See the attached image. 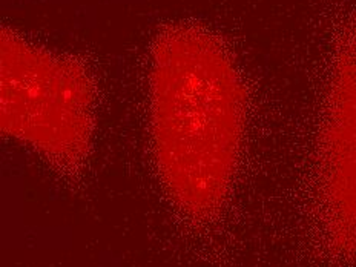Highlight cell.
Listing matches in <instances>:
<instances>
[{
    "label": "cell",
    "mask_w": 356,
    "mask_h": 267,
    "mask_svg": "<svg viewBox=\"0 0 356 267\" xmlns=\"http://www.w3.org/2000/svg\"><path fill=\"white\" fill-rule=\"evenodd\" d=\"M151 137L169 198L188 217L217 215L238 168L246 88L232 56L195 25H172L152 48Z\"/></svg>",
    "instance_id": "6da1fadb"
},
{
    "label": "cell",
    "mask_w": 356,
    "mask_h": 267,
    "mask_svg": "<svg viewBox=\"0 0 356 267\" xmlns=\"http://www.w3.org/2000/svg\"><path fill=\"white\" fill-rule=\"evenodd\" d=\"M321 174L330 231L341 246L356 244V28L333 65L321 140Z\"/></svg>",
    "instance_id": "3957f363"
},
{
    "label": "cell",
    "mask_w": 356,
    "mask_h": 267,
    "mask_svg": "<svg viewBox=\"0 0 356 267\" xmlns=\"http://www.w3.org/2000/svg\"><path fill=\"white\" fill-rule=\"evenodd\" d=\"M95 89L85 66L2 29L0 126L57 168L74 169L92 143Z\"/></svg>",
    "instance_id": "7a4b0ae2"
}]
</instances>
